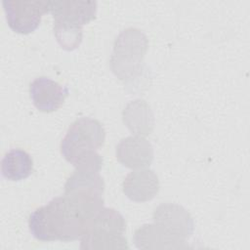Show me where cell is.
<instances>
[{
	"mask_svg": "<svg viewBox=\"0 0 250 250\" xmlns=\"http://www.w3.org/2000/svg\"><path fill=\"white\" fill-rule=\"evenodd\" d=\"M103 207L102 195L64 193L35 209L29 215L28 228L41 241L80 239Z\"/></svg>",
	"mask_w": 250,
	"mask_h": 250,
	"instance_id": "1",
	"label": "cell"
},
{
	"mask_svg": "<svg viewBox=\"0 0 250 250\" xmlns=\"http://www.w3.org/2000/svg\"><path fill=\"white\" fill-rule=\"evenodd\" d=\"M104 140L105 131L99 120L81 117L67 129L61 143V152L75 169L99 172L103 158L98 149L104 146Z\"/></svg>",
	"mask_w": 250,
	"mask_h": 250,
	"instance_id": "2",
	"label": "cell"
},
{
	"mask_svg": "<svg viewBox=\"0 0 250 250\" xmlns=\"http://www.w3.org/2000/svg\"><path fill=\"white\" fill-rule=\"evenodd\" d=\"M147 48V37L141 29H123L114 40L109 61L114 75L126 83L137 78L143 69V60Z\"/></svg>",
	"mask_w": 250,
	"mask_h": 250,
	"instance_id": "3",
	"label": "cell"
},
{
	"mask_svg": "<svg viewBox=\"0 0 250 250\" xmlns=\"http://www.w3.org/2000/svg\"><path fill=\"white\" fill-rule=\"evenodd\" d=\"M125 231L124 217L113 208L103 207L80 238V248L85 250L128 249Z\"/></svg>",
	"mask_w": 250,
	"mask_h": 250,
	"instance_id": "4",
	"label": "cell"
},
{
	"mask_svg": "<svg viewBox=\"0 0 250 250\" xmlns=\"http://www.w3.org/2000/svg\"><path fill=\"white\" fill-rule=\"evenodd\" d=\"M2 4L8 25L20 34L33 32L42 16L51 11L50 0H5Z\"/></svg>",
	"mask_w": 250,
	"mask_h": 250,
	"instance_id": "5",
	"label": "cell"
},
{
	"mask_svg": "<svg viewBox=\"0 0 250 250\" xmlns=\"http://www.w3.org/2000/svg\"><path fill=\"white\" fill-rule=\"evenodd\" d=\"M153 223L162 227L174 236L187 241L194 230V222L189 212L176 203H162L152 214Z\"/></svg>",
	"mask_w": 250,
	"mask_h": 250,
	"instance_id": "6",
	"label": "cell"
},
{
	"mask_svg": "<svg viewBox=\"0 0 250 250\" xmlns=\"http://www.w3.org/2000/svg\"><path fill=\"white\" fill-rule=\"evenodd\" d=\"M29 95L38 110L49 113L62 105L68 96V89L46 76H40L30 83Z\"/></svg>",
	"mask_w": 250,
	"mask_h": 250,
	"instance_id": "7",
	"label": "cell"
},
{
	"mask_svg": "<svg viewBox=\"0 0 250 250\" xmlns=\"http://www.w3.org/2000/svg\"><path fill=\"white\" fill-rule=\"evenodd\" d=\"M115 155L123 166L130 169H142L151 164L153 147L145 137L129 136L117 144Z\"/></svg>",
	"mask_w": 250,
	"mask_h": 250,
	"instance_id": "8",
	"label": "cell"
},
{
	"mask_svg": "<svg viewBox=\"0 0 250 250\" xmlns=\"http://www.w3.org/2000/svg\"><path fill=\"white\" fill-rule=\"evenodd\" d=\"M50 12L54 21L83 26L95 20L97 2L92 0H55L51 1Z\"/></svg>",
	"mask_w": 250,
	"mask_h": 250,
	"instance_id": "9",
	"label": "cell"
},
{
	"mask_svg": "<svg viewBox=\"0 0 250 250\" xmlns=\"http://www.w3.org/2000/svg\"><path fill=\"white\" fill-rule=\"evenodd\" d=\"M124 194L136 202L152 199L159 191V180L151 169H139L129 173L122 184Z\"/></svg>",
	"mask_w": 250,
	"mask_h": 250,
	"instance_id": "10",
	"label": "cell"
},
{
	"mask_svg": "<svg viewBox=\"0 0 250 250\" xmlns=\"http://www.w3.org/2000/svg\"><path fill=\"white\" fill-rule=\"evenodd\" d=\"M139 249H184L186 241L180 239L156 224H145L136 229L133 237Z\"/></svg>",
	"mask_w": 250,
	"mask_h": 250,
	"instance_id": "11",
	"label": "cell"
},
{
	"mask_svg": "<svg viewBox=\"0 0 250 250\" xmlns=\"http://www.w3.org/2000/svg\"><path fill=\"white\" fill-rule=\"evenodd\" d=\"M122 119L129 131L136 135L148 136L154 126V116L149 104L143 99H136L126 104Z\"/></svg>",
	"mask_w": 250,
	"mask_h": 250,
	"instance_id": "12",
	"label": "cell"
},
{
	"mask_svg": "<svg viewBox=\"0 0 250 250\" xmlns=\"http://www.w3.org/2000/svg\"><path fill=\"white\" fill-rule=\"evenodd\" d=\"M104 188L105 185L104 179L99 172L75 169L64 184V193L94 194L103 196Z\"/></svg>",
	"mask_w": 250,
	"mask_h": 250,
	"instance_id": "13",
	"label": "cell"
},
{
	"mask_svg": "<svg viewBox=\"0 0 250 250\" xmlns=\"http://www.w3.org/2000/svg\"><path fill=\"white\" fill-rule=\"evenodd\" d=\"M33 171L31 156L23 149L12 148L2 158V176L10 181L18 182L28 178Z\"/></svg>",
	"mask_w": 250,
	"mask_h": 250,
	"instance_id": "14",
	"label": "cell"
},
{
	"mask_svg": "<svg viewBox=\"0 0 250 250\" xmlns=\"http://www.w3.org/2000/svg\"><path fill=\"white\" fill-rule=\"evenodd\" d=\"M54 34L60 46L66 51L78 48L82 42L81 26L54 21Z\"/></svg>",
	"mask_w": 250,
	"mask_h": 250,
	"instance_id": "15",
	"label": "cell"
}]
</instances>
